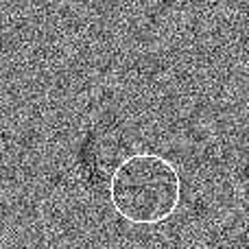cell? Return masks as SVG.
I'll return each instance as SVG.
<instances>
[{
	"label": "cell",
	"instance_id": "cell-1",
	"mask_svg": "<svg viewBox=\"0 0 249 249\" xmlns=\"http://www.w3.org/2000/svg\"><path fill=\"white\" fill-rule=\"evenodd\" d=\"M181 179L168 160L155 153L124 158L109 179V201L131 225H160L175 214Z\"/></svg>",
	"mask_w": 249,
	"mask_h": 249
}]
</instances>
